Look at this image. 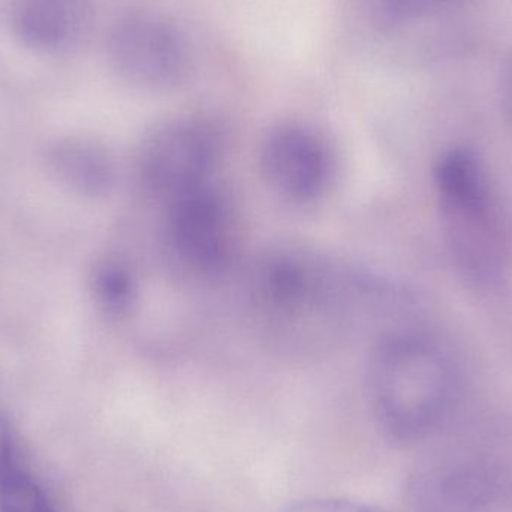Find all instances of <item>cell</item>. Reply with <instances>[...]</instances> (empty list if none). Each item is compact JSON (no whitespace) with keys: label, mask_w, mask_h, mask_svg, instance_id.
<instances>
[{"label":"cell","mask_w":512,"mask_h":512,"mask_svg":"<svg viewBox=\"0 0 512 512\" xmlns=\"http://www.w3.org/2000/svg\"><path fill=\"white\" fill-rule=\"evenodd\" d=\"M252 280L256 316L268 334L286 343L336 339L361 306L372 303V280L301 249L271 252Z\"/></svg>","instance_id":"obj_1"},{"label":"cell","mask_w":512,"mask_h":512,"mask_svg":"<svg viewBox=\"0 0 512 512\" xmlns=\"http://www.w3.org/2000/svg\"><path fill=\"white\" fill-rule=\"evenodd\" d=\"M453 361L427 334H385L370 369V403L379 429L397 445H415L444 423L456 396Z\"/></svg>","instance_id":"obj_2"},{"label":"cell","mask_w":512,"mask_h":512,"mask_svg":"<svg viewBox=\"0 0 512 512\" xmlns=\"http://www.w3.org/2000/svg\"><path fill=\"white\" fill-rule=\"evenodd\" d=\"M435 188L460 276L475 288L501 285L511 267L510 225L483 162L465 147L448 150L436 164Z\"/></svg>","instance_id":"obj_3"},{"label":"cell","mask_w":512,"mask_h":512,"mask_svg":"<svg viewBox=\"0 0 512 512\" xmlns=\"http://www.w3.org/2000/svg\"><path fill=\"white\" fill-rule=\"evenodd\" d=\"M164 245L180 273L213 277L230 265L236 252L233 206L215 182L168 201Z\"/></svg>","instance_id":"obj_4"},{"label":"cell","mask_w":512,"mask_h":512,"mask_svg":"<svg viewBox=\"0 0 512 512\" xmlns=\"http://www.w3.org/2000/svg\"><path fill=\"white\" fill-rule=\"evenodd\" d=\"M222 143L218 129L198 117H177L147 132L138 150L144 188L165 203L215 182Z\"/></svg>","instance_id":"obj_5"},{"label":"cell","mask_w":512,"mask_h":512,"mask_svg":"<svg viewBox=\"0 0 512 512\" xmlns=\"http://www.w3.org/2000/svg\"><path fill=\"white\" fill-rule=\"evenodd\" d=\"M108 65L141 90L164 92L180 86L192 69V53L182 30L156 12H128L107 36Z\"/></svg>","instance_id":"obj_6"},{"label":"cell","mask_w":512,"mask_h":512,"mask_svg":"<svg viewBox=\"0 0 512 512\" xmlns=\"http://www.w3.org/2000/svg\"><path fill=\"white\" fill-rule=\"evenodd\" d=\"M259 168L271 192L292 204L318 200L333 177V153L315 129L285 123L268 132L259 150Z\"/></svg>","instance_id":"obj_7"},{"label":"cell","mask_w":512,"mask_h":512,"mask_svg":"<svg viewBox=\"0 0 512 512\" xmlns=\"http://www.w3.org/2000/svg\"><path fill=\"white\" fill-rule=\"evenodd\" d=\"M93 0H0V17L12 38L33 53L68 54L92 29Z\"/></svg>","instance_id":"obj_8"},{"label":"cell","mask_w":512,"mask_h":512,"mask_svg":"<svg viewBox=\"0 0 512 512\" xmlns=\"http://www.w3.org/2000/svg\"><path fill=\"white\" fill-rule=\"evenodd\" d=\"M502 490L493 463L454 459L420 469L412 480L411 499L415 512H490Z\"/></svg>","instance_id":"obj_9"},{"label":"cell","mask_w":512,"mask_h":512,"mask_svg":"<svg viewBox=\"0 0 512 512\" xmlns=\"http://www.w3.org/2000/svg\"><path fill=\"white\" fill-rule=\"evenodd\" d=\"M48 164L63 185L78 194H104L113 183L110 156L98 144L84 138H65L48 149Z\"/></svg>","instance_id":"obj_10"},{"label":"cell","mask_w":512,"mask_h":512,"mask_svg":"<svg viewBox=\"0 0 512 512\" xmlns=\"http://www.w3.org/2000/svg\"><path fill=\"white\" fill-rule=\"evenodd\" d=\"M93 291L99 304L111 315H123L135 298V280L120 262H104L93 277Z\"/></svg>","instance_id":"obj_11"},{"label":"cell","mask_w":512,"mask_h":512,"mask_svg":"<svg viewBox=\"0 0 512 512\" xmlns=\"http://www.w3.org/2000/svg\"><path fill=\"white\" fill-rule=\"evenodd\" d=\"M0 512H54L42 487L20 469L11 468L0 480Z\"/></svg>","instance_id":"obj_12"},{"label":"cell","mask_w":512,"mask_h":512,"mask_svg":"<svg viewBox=\"0 0 512 512\" xmlns=\"http://www.w3.org/2000/svg\"><path fill=\"white\" fill-rule=\"evenodd\" d=\"M451 0H370L379 20L408 23L444 8Z\"/></svg>","instance_id":"obj_13"},{"label":"cell","mask_w":512,"mask_h":512,"mask_svg":"<svg viewBox=\"0 0 512 512\" xmlns=\"http://www.w3.org/2000/svg\"><path fill=\"white\" fill-rule=\"evenodd\" d=\"M280 512H382L363 502L334 496H310L286 505Z\"/></svg>","instance_id":"obj_14"},{"label":"cell","mask_w":512,"mask_h":512,"mask_svg":"<svg viewBox=\"0 0 512 512\" xmlns=\"http://www.w3.org/2000/svg\"><path fill=\"white\" fill-rule=\"evenodd\" d=\"M12 450H14V441H12L11 429L9 424L0 417V480L12 468Z\"/></svg>","instance_id":"obj_15"},{"label":"cell","mask_w":512,"mask_h":512,"mask_svg":"<svg viewBox=\"0 0 512 512\" xmlns=\"http://www.w3.org/2000/svg\"><path fill=\"white\" fill-rule=\"evenodd\" d=\"M507 92H508V101H510V105H511V108H512V68H511V71H510V75H508Z\"/></svg>","instance_id":"obj_16"}]
</instances>
